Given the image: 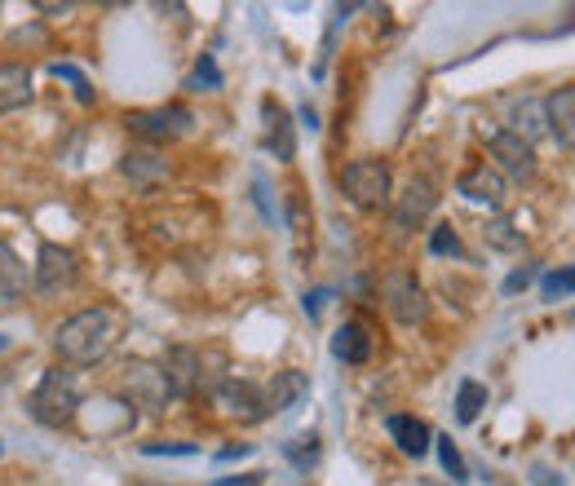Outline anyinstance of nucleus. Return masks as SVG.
I'll use <instances>...</instances> for the list:
<instances>
[{"label":"nucleus","mask_w":575,"mask_h":486,"mask_svg":"<svg viewBox=\"0 0 575 486\" xmlns=\"http://www.w3.org/2000/svg\"><path fill=\"white\" fill-rule=\"evenodd\" d=\"M120 328H124L120 310H111V306H94V310L72 314L67 323H58V332H54V350H58L63 363H72V367H98V363L116 350Z\"/></svg>","instance_id":"nucleus-1"},{"label":"nucleus","mask_w":575,"mask_h":486,"mask_svg":"<svg viewBox=\"0 0 575 486\" xmlns=\"http://www.w3.org/2000/svg\"><path fill=\"white\" fill-rule=\"evenodd\" d=\"M341 190H346V199H350L359 212H381V208H390V199H394L390 164H386V159H372V155L350 159L346 173H341Z\"/></svg>","instance_id":"nucleus-2"},{"label":"nucleus","mask_w":575,"mask_h":486,"mask_svg":"<svg viewBox=\"0 0 575 486\" xmlns=\"http://www.w3.org/2000/svg\"><path fill=\"white\" fill-rule=\"evenodd\" d=\"M76 411H80V385H76V376L63 372V367H50L41 376L36 394H32V416L45 429H63V424L76 420Z\"/></svg>","instance_id":"nucleus-3"},{"label":"nucleus","mask_w":575,"mask_h":486,"mask_svg":"<svg viewBox=\"0 0 575 486\" xmlns=\"http://www.w3.org/2000/svg\"><path fill=\"white\" fill-rule=\"evenodd\" d=\"M80 279V262L72 248H63V243H41V253H36V266H32V288L45 292V297H63L72 292Z\"/></svg>","instance_id":"nucleus-4"},{"label":"nucleus","mask_w":575,"mask_h":486,"mask_svg":"<svg viewBox=\"0 0 575 486\" xmlns=\"http://www.w3.org/2000/svg\"><path fill=\"white\" fill-rule=\"evenodd\" d=\"M195 124V115L186 107H155V111H129L124 115V129L133 137H147V142H169V137H186Z\"/></svg>","instance_id":"nucleus-5"},{"label":"nucleus","mask_w":575,"mask_h":486,"mask_svg":"<svg viewBox=\"0 0 575 486\" xmlns=\"http://www.w3.org/2000/svg\"><path fill=\"white\" fill-rule=\"evenodd\" d=\"M381 292H386V310H390V314H394L403 328H416V323L430 314L425 288H421V284H416V275H408V270H394V275H386Z\"/></svg>","instance_id":"nucleus-6"},{"label":"nucleus","mask_w":575,"mask_h":486,"mask_svg":"<svg viewBox=\"0 0 575 486\" xmlns=\"http://www.w3.org/2000/svg\"><path fill=\"white\" fill-rule=\"evenodd\" d=\"M487 151H491V159H496L491 168H496L505 181H509V177L522 181V177L535 173V151H531V142L518 137L513 129H496V133L487 137Z\"/></svg>","instance_id":"nucleus-7"},{"label":"nucleus","mask_w":575,"mask_h":486,"mask_svg":"<svg viewBox=\"0 0 575 486\" xmlns=\"http://www.w3.org/2000/svg\"><path fill=\"white\" fill-rule=\"evenodd\" d=\"M124 398H129L133 407H147V411L169 407V385H164L160 363H147V358L129 363V367H124Z\"/></svg>","instance_id":"nucleus-8"},{"label":"nucleus","mask_w":575,"mask_h":486,"mask_svg":"<svg viewBox=\"0 0 575 486\" xmlns=\"http://www.w3.org/2000/svg\"><path fill=\"white\" fill-rule=\"evenodd\" d=\"M160 372H164V385H169V398H191L204 380V358L199 350L191 345H173L164 358H160Z\"/></svg>","instance_id":"nucleus-9"},{"label":"nucleus","mask_w":575,"mask_h":486,"mask_svg":"<svg viewBox=\"0 0 575 486\" xmlns=\"http://www.w3.org/2000/svg\"><path fill=\"white\" fill-rule=\"evenodd\" d=\"M434 203H438V186L425 173H412L408 186H403V195L394 199V225L399 230H416L434 212Z\"/></svg>","instance_id":"nucleus-10"},{"label":"nucleus","mask_w":575,"mask_h":486,"mask_svg":"<svg viewBox=\"0 0 575 486\" xmlns=\"http://www.w3.org/2000/svg\"><path fill=\"white\" fill-rule=\"evenodd\" d=\"M456 195H465L469 203H487V208H505L509 199V181L491 168V164H474L456 177Z\"/></svg>","instance_id":"nucleus-11"},{"label":"nucleus","mask_w":575,"mask_h":486,"mask_svg":"<svg viewBox=\"0 0 575 486\" xmlns=\"http://www.w3.org/2000/svg\"><path fill=\"white\" fill-rule=\"evenodd\" d=\"M213 402H217L226 416H239V420H265V402H261V389H257L252 380L226 376V380L213 389Z\"/></svg>","instance_id":"nucleus-12"},{"label":"nucleus","mask_w":575,"mask_h":486,"mask_svg":"<svg viewBox=\"0 0 575 486\" xmlns=\"http://www.w3.org/2000/svg\"><path fill=\"white\" fill-rule=\"evenodd\" d=\"M261 120H265V151L274 155V159H293L297 155V137H293V115H288V107L283 102H274V98H265L261 102Z\"/></svg>","instance_id":"nucleus-13"},{"label":"nucleus","mask_w":575,"mask_h":486,"mask_svg":"<svg viewBox=\"0 0 575 486\" xmlns=\"http://www.w3.org/2000/svg\"><path fill=\"white\" fill-rule=\"evenodd\" d=\"M306 394H311V376H306V372H274V380L261 389L265 416H274V411H288V407H297Z\"/></svg>","instance_id":"nucleus-14"},{"label":"nucleus","mask_w":575,"mask_h":486,"mask_svg":"<svg viewBox=\"0 0 575 486\" xmlns=\"http://www.w3.org/2000/svg\"><path fill=\"white\" fill-rule=\"evenodd\" d=\"M28 288H32V270H28V262L10 248V243H0V306L23 301Z\"/></svg>","instance_id":"nucleus-15"},{"label":"nucleus","mask_w":575,"mask_h":486,"mask_svg":"<svg viewBox=\"0 0 575 486\" xmlns=\"http://www.w3.org/2000/svg\"><path fill=\"white\" fill-rule=\"evenodd\" d=\"M32 98H36V89H32V71H28L23 63H0V115L23 111Z\"/></svg>","instance_id":"nucleus-16"},{"label":"nucleus","mask_w":575,"mask_h":486,"mask_svg":"<svg viewBox=\"0 0 575 486\" xmlns=\"http://www.w3.org/2000/svg\"><path fill=\"white\" fill-rule=\"evenodd\" d=\"M540 111H544V124L557 137V146L571 151V142H575V89H557Z\"/></svg>","instance_id":"nucleus-17"},{"label":"nucleus","mask_w":575,"mask_h":486,"mask_svg":"<svg viewBox=\"0 0 575 486\" xmlns=\"http://www.w3.org/2000/svg\"><path fill=\"white\" fill-rule=\"evenodd\" d=\"M372 345H377V341H372V332H368L364 323H341L337 336H333V354H337L341 363H355V367L372 358Z\"/></svg>","instance_id":"nucleus-18"},{"label":"nucleus","mask_w":575,"mask_h":486,"mask_svg":"<svg viewBox=\"0 0 575 486\" xmlns=\"http://www.w3.org/2000/svg\"><path fill=\"white\" fill-rule=\"evenodd\" d=\"M386 429H390V438L399 442V451L403 455H425L430 451V424L425 420H416V416H390L386 420Z\"/></svg>","instance_id":"nucleus-19"},{"label":"nucleus","mask_w":575,"mask_h":486,"mask_svg":"<svg viewBox=\"0 0 575 486\" xmlns=\"http://www.w3.org/2000/svg\"><path fill=\"white\" fill-rule=\"evenodd\" d=\"M482 407H487V385L482 380H460V389H456V420L474 424L482 416Z\"/></svg>","instance_id":"nucleus-20"},{"label":"nucleus","mask_w":575,"mask_h":486,"mask_svg":"<svg viewBox=\"0 0 575 486\" xmlns=\"http://www.w3.org/2000/svg\"><path fill=\"white\" fill-rule=\"evenodd\" d=\"M482 239H487V248H496V253H518V248H522V230H518L509 217L487 221V225H482Z\"/></svg>","instance_id":"nucleus-21"},{"label":"nucleus","mask_w":575,"mask_h":486,"mask_svg":"<svg viewBox=\"0 0 575 486\" xmlns=\"http://www.w3.org/2000/svg\"><path fill=\"white\" fill-rule=\"evenodd\" d=\"M124 173H129L133 181H147V186H151V181H160V177L169 173V164L155 159V155H147V151H129V155H124Z\"/></svg>","instance_id":"nucleus-22"},{"label":"nucleus","mask_w":575,"mask_h":486,"mask_svg":"<svg viewBox=\"0 0 575 486\" xmlns=\"http://www.w3.org/2000/svg\"><path fill=\"white\" fill-rule=\"evenodd\" d=\"M283 455L293 460L302 473H311V468L319 464V433H302V438H293V442H283Z\"/></svg>","instance_id":"nucleus-23"},{"label":"nucleus","mask_w":575,"mask_h":486,"mask_svg":"<svg viewBox=\"0 0 575 486\" xmlns=\"http://www.w3.org/2000/svg\"><path fill=\"white\" fill-rule=\"evenodd\" d=\"M288 225H293L297 243L311 234V208H306V195H302V190H293V195H288Z\"/></svg>","instance_id":"nucleus-24"},{"label":"nucleus","mask_w":575,"mask_h":486,"mask_svg":"<svg viewBox=\"0 0 575 486\" xmlns=\"http://www.w3.org/2000/svg\"><path fill=\"white\" fill-rule=\"evenodd\" d=\"M434 442H438V460H443L447 477H452V482H465V477H469V468H465V460H460L456 442H452V438H434Z\"/></svg>","instance_id":"nucleus-25"},{"label":"nucleus","mask_w":575,"mask_h":486,"mask_svg":"<svg viewBox=\"0 0 575 486\" xmlns=\"http://www.w3.org/2000/svg\"><path fill=\"white\" fill-rule=\"evenodd\" d=\"M430 253H434V257H460V239H456L452 225H434V234H430Z\"/></svg>","instance_id":"nucleus-26"},{"label":"nucleus","mask_w":575,"mask_h":486,"mask_svg":"<svg viewBox=\"0 0 575 486\" xmlns=\"http://www.w3.org/2000/svg\"><path fill=\"white\" fill-rule=\"evenodd\" d=\"M513 133L527 137V142H531L535 133H544V115H540L535 102H522V107H518V129H513Z\"/></svg>","instance_id":"nucleus-27"},{"label":"nucleus","mask_w":575,"mask_h":486,"mask_svg":"<svg viewBox=\"0 0 575 486\" xmlns=\"http://www.w3.org/2000/svg\"><path fill=\"white\" fill-rule=\"evenodd\" d=\"M571 288H575V275H571V266H562V270L544 275V297H571Z\"/></svg>","instance_id":"nucleus-28"},{"label":"nucleus","mask_w":575,"mask_h":486,"mask_svg":"<svg viewBox=\"0 0 575 486\" xmlns=\"http://www.w3.org/2000/svg\"><path fill=\"white\" fill-rule=\"evenodd\" d=\"M54 76H58V80H72V85H76V98H80V102H94V93H89V80H85V76L76 71V67H67V63H54Z\"/></svg>","instance_id":"nucleus-29"},{"label":"nucleus","mask_w":575,"mask_h":486,"mask_svg":"<svg viewBox=\"0 0 575 486\" xmlns=\"http://www.w3.org/2000/svg\"><path fill=\"white\" fill-rule=\"evenodd\" d=\"M191 85H208V89H217V85H221V71H217V63H213L208 54L199 58V67H195V80H191Z\"/></svg>","instance_id":"nucleus-30"},{"label":"nucleus","mask_w":575,"mask_h":486,"mask_svg":"<svg viewBox=\"0 0 575 486\" xmlns=\"http://www.w3.org/2000/svg\"><path fill=\"white\" fill-rule=\"evenodd\" d=\"M164 451H169V455H195V446H177V442H169V446H164V442H151V446H147V455H164Z\"/></svg>","instance_id":"nucleus-31"},{"label":"nucleus","mask_w":575,"mask_h":486,"mask_svg":"<svg viewBox=\"0 0 575 486\" xmlns=\"http://www.w3.org/2000/svg\"><path fill=\"white\" fill-rule=\"evenodd\" d=\"M527 284H531V270H518V275H509V279H505V292L513 297V292H522Z\"/></svg>","instance_id":"nucleus-32"},{"label":"nucleus","mask_w":575,"mask_h":486,"mask_svg":"<svg viewBox=\"0 0 575 486\" xmlns=\"http://www.w3.org/2000/svg\"><path fill=\"white\" fill-rule=\"evenodd\" d=\"M261 477H265V473H248V477H221L217 486H257Z\"/></svg>","instance_id":"nucleus-33"},{"label":"nucleus","mask_w":575,"mask_h":486,"mask_svg":"<svg viewBox=\"0 0 575 486\" xmlns=\"http://www.w3.org/2000/svg\"><path fill=\"white\" fill-rule=\"evenodd\" d=\"M535 486H562V477H553L549 468H535Z\"/></svg>","instance_id":"nucleus-34"},{"label":"nucleus","mask_w":575,"mask_h":486,"mask_svg":"<svg viewBox=\"0 0 575 486\" xmlns=\"http://www.w3.org/2000/svg\"><path fill=\"white\" fill-rule=\"evenodd\" d=\"M248 451H252V446H248V442H239V446H226V451H221V460H239V455H248Z\"/></svg>","instance_id":"nucleus-35"},{"label":"nucleus","mask_w":575,"mask_h":486,"mask_svg":"<svg viewBox=\"0 0 575 486\" xmlns=\"http://www.w3.org/2000/svg\"><path fill=\"white\" fill-rule=\"evenodd\" d=\"M0 350H10V336H0Z\"/></svg>","instance_id":"nucleus-36"},{"label":"nucleus","mask_w":575,"mask_h":486,"mask_svg":"<svg viewBox=\"0 0 575 486\" xmlns=\"http://www.w3.org/2000/svg\"><path fill=\"white\" fill-rule=\"evenodd\" d=\"M0 455H6V442H0Z\"/></svg>","instance_id":"nucleus-37"}]
</instances>
